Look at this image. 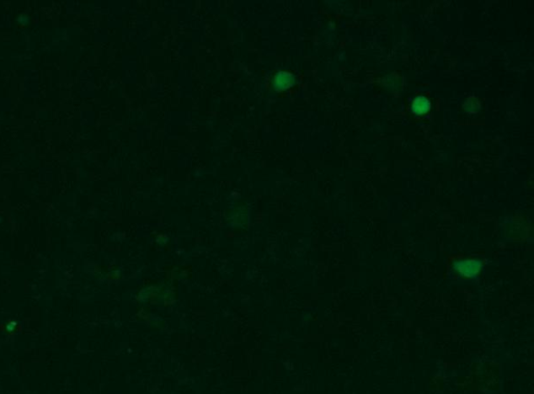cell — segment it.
I'll return each instance as SVG.
<instances>
[{"label": "cell", "mask_w": 534, "mask_h": 394, "mask_svg": "<svg viewBox=\"0 0 534 394\" xmlns=\"http://www.w3.org/2000/svg\"><path fill=\"white\" fill-rule=\"evenodd\" d=\"M295 76L288 72H278L274 80V87L277 91H284L295 85Z\"/></svg>", "instance_id": "2"}, {"label": "cell", "mask_w": 534, "mask_h": 394, "mask_svg": "<svg viewBox=\"0 0 534 394\" xmlns=\"http://www.w3.org/2000/svg\"><path fill=\"white\" fill-rule=\"evenodd\" d=\"M463 108L467 113H477L480 110V102L476 97H470L464 102Z\"/></svg>", "instance_id": "4"}, {"label": "cell", "mask_w": 534, "mask_h": 394, "mask_svg": "<svg viewBox=\"0 0 534 394\" xmlns=\"http://www.w3.org/2000/svg\"><path fill=\"white\" fill-rule=\"evenodd\" d=\"M430 109H431V103L429 99L426 98L425 96L416 97L415 99H413L412 104H411V111L417 116L425 115L426 113H428L430 111Z\"/></svg>", "instance_id": "3"}, {"label": "cell", "mask_w": 534, "mask_h": 394, "mask_svg": "<svg viewBox=\"0 0 534 394\" xmlns=\"http://www.w3.org/2000/svg\"><path fill=\"white\" fill-rule=\"evenodd\" d=\"M482 265V261L477 259H467L454 262L453 267L464 278H475L481 270Z\"/></svg>", "instance_id": "1"}]
</instances>
